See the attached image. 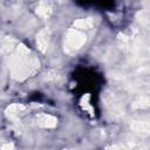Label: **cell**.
I'll list each match as a JSON object with an SVG mask.
<instances>
[{
    "label": "cell",
    "mask_w": 150,
    "mask_h": 150,
    "mask_svg": "<svg viewBox=\"0 0 150 150\" xmlns=\"http://www.w3.org/2000/svg\"><path fill=\"white\" fill-rule=\"evenodd\" d=\"M132 129L136 130V131H139V132H143V134H148L149 132V123L148 122H136L134 125H132Z\"/></svg>",
    "instance_id": "ba28073f"
},
{
    "label": "cell",
    "mask_w": 150,
    "mask_h": 150,
    "mask_svg": "<svg viewBox=\"0 0 150 150\" xmlns=\"http://www.w3.org/2000/svg\"><path fill=\"white\" fill-rule=\"evenodd\" d=\"M49 40H50V30L48 28L41 29L36 35V45L41 52H46L48 49Z\"/></svg>",
    "instance_id": "3957f363"
},
{
    "label": "cell",
    "mask_w": 150,
    "mask_h": 150,
    "mask_svg": "<svg viewBox=\"0 0 150 150\" xmlns=\"http://www.w3.org/2000/svg\"><path fill=\"white\" fill-rule=\"evenodd\" d=\"M49 13H50V7L46 2H41L36 7V14L40 16H47V15H49Z\"/></svg>",
    "instance_id": "52a82bcc"
},
{
    "label": "cell",
    "mask_w": 150,
    "mask_h": 150,
    "mask_svg": "<svg viewBox=\"0 0 150 150\" xmlns=\"http://www.w3.org/2000/svg\"><path fill=\"white\" fill-rule=\"evenodd\" d=\"M36 123L42 128H54L57 123L56 117L47 114H40L36 117Z\"/></svg>",
    "instance_id": "277c9868"
},
{
    "label": "cell",
    "mask_w": 150,
    "mask_h": 150,
    "mask_svg": "<svg viewBox=\"0 0 150 150\" xmlns=\"http://www.w3.org/2000/svg\"><path fill=\"white\" fill-rule=\"evenodd\" d=\"M23 109H25V107L21 105V104H12V105H9L6 109V114H7V116L9 118L14 120V118H18L19 117V115L23 111Z\"/></svg>",
    "instance_id": "5b68a950"
},
{
    "label": "cell",
    "mask_w": 150,
    "mask_h": 150,
    "mask_svg": "<svg viewBox=\"0 0 150 150\" xmlns=\"http://www.w3.org/2000/svg\"><path fill=\"white\" fill-rule=\"evenodd\" d=\"M13 149H14L13 143H5V144L1 146V150H13Z\"/></svg>",
    "instance_id": "9c48e42d"
},
{
    "label": "cell",
    "mask_w": 150,
    "mask_h": 150,
    "mask_svg": "<svg viewBox=\"0 0 150 150\" xmlns=\"http://www.w3.org/2000/svg\"><path fill=\"white\" fill-rule=\"evenodd\" d=\"M94 25V21L91 18H86V19H79L74 22V26L77 29H88Z\"/></svg>",
    "instance_id": "8992f818"
},
{
    "label": "cell",
    "mask_w": 150,
    "mask_h": 150,
    "mask_svg": "<svg viewBox=\"0 0 150 150\" xmlns=\"http://www.w3.org/2000/svg\"><path fill=\"white\" fill-rule=\"evenodd\" d=\"M86 42V35L77 29H69L64 36V50L69 54L79 50Z\"/></svg>",
    "instance_id": "7a4b0ae2"
},
{
    "label": "cell",
    "mask_w": 150,
    "mask_h": 150,
    "mask_svg": "<svg viewBox=\"0 0 150 150\" xmlns=\"http://www.w3.org/2000/svg\"><path fill=\"white\" fill-rule=\"evenodd\" d=\"M39 67V61L30 54V52L22 45H20L12 57L11 71L16 80H23L33 74Z\"/></svg>",
    "instance_id": "6da1fadb"
}]
</instances>
